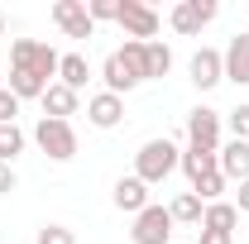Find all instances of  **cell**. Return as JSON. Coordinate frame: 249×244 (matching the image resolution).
<instances>
[{"label":"cell","instance_id":"cell-30","mask_svg":"<svg viewBox=\"0 0 249 244\" xmlns=\"http://www.w3.org/2000/svg\"><path fill=\"white\" fill-rule=\"evenodd\" d=\"M235 211L249 215V182H240V196H235Z\"/></svg>","mask_w":249,"mask_h":244},{"label":"cell","instance_id":"cell-13","mask_svg":"<svg viewBox=\"0 0 249 244\" xmlns=\"http://www.w3.org/2000/svg\"><path fill=\"white\" fill-rule=\"evenodd\" d=\"M110 201H115V211H129V215H139L144 206H154L149 187L139 182V177H120V182H115V192H110Z\"/></svg>","mask_w":249,"mask_h":244},{"label":"cell","instance_id":"cell-9","mask_svg":"<svg viewBox=\"0 0 249 244\" xmlns=\"http://www.w3.org/2000/svg\"><path fill=\"white\" fill-rule=\"evenodd\" d=\"M53 24H58L67 38H91L96 34L91 15H87V0H58V5H53Z\"/></svg>","mask_w":249,"mask_h":244},{"label":"cell","instance_id":"cell-31","mask_svg":"<svg viewBox=\"0 0 249 244\" xmlns=\"http://www.w3.org/2000/svg\"><path fill=\"white\" fill-rule=\"evenodd\" d=\"M0 34H5V15H0Z\"/></svg>","mask_w":249,"mask_h":244},{"label":"cell","instance_id":"cell-29","mask_svg":"<svg viewBox=\"0 0 249 244\" xmlns=\"http://www.w3.org/2000/svg\"><path fill=\"white\" fill-rule=\"evenodd\" d=\"M196 244H235V235H220V230H201Z\"/></svg>","mask_w":249,"mask_h":244},{"label":"cell","instance_id":"cell-22","mask_svg":"<svg viewBox=\"0 0 249 244\" xmlns=\"http://www.w3.org/2000/svg\"><path fill=\"white\" fill-rule=\"evenodd\" d=\"M168 72H173V48H168V43H149V82H154V77H168Z\"/></svg>","mask_w":249,"mask_h":244},{"label":"cell","instance_id":"cell-17","mask_svg":"<svg viewBox=\"0 0 249 244\" xmlns=\"http://www.w3.org/2000/svg\"><path fill=\"white\" fill-rule=\"evenodd\" d=\"M168 215H173V225H201L206 201H201L196 192H178V196H173V206H168Z\"/></svg>","mask_w":249,"mask_h":244},{"label":"cell","instance_id":"cell-18","mask_svg":"<svg viewBox=\"0 0 249 244\" xmlns=\"http://www.w3.org/2000/svg\"><path fill=\"white\" fill-rule=\"evenodd\" d=\"M115 58L124 62V72H129L134 82H149V43H134V38H124V48H115Z\"/></svg>","mask_w":249,"mask_h":244},{"label":"cell","instance_id":"cell-28","mask_svg":"<svg viewBox=\"0 0 249 244\" xmlns=\"http://www.w3.org/2000/svg\"><path fill=\"white\" fill-rule=\"evenodd\" d=\"M15 187H19V177H15V168H10V163H0V196H10Z\"/></svg>","mask_w":249,"mask_h":244},{"label":"cell","instance_id":"cell-16","mask_svg":"<svg viewBox=\"0 0 249 244\" xmlns=\"http://www.w3.org/2000/svg\"><path fill=\"white\" fill-rule=\"evenodd\" d=\"M77 101H82L77 91H67L62 82H53V87L43 91V115H48V120H67V115H77Z\"/></svg>","mask_w":249,"mask_h":244},{"label":"cell","instance_id":"cell-6","mask_svg":"<svg viewBox=\"0 0 249 244\" xmlns=\"http://www.w3.org/2000/svg\"><path fill=\"white\" fill-rule=\"evenodd\" d=\"M220 124H225V115L220 110H211V105H196V110H187V149H211L220 153Z\"/></svg>","mask_w":249,"mask_h":244},{"label":"cell","instance_id":"cell-21","mask_svg":"<svg viewBox=\"0 0 249 244\" xmlns=\"http://www.w3.org/2000/svg\"><path fill=\"white\" fill-rule=\"evenodd\" d=\"M24 144H29V134H24L19 124H0V163L15 168V158L24 153Z\"/></svg>","mask_w":249,"mask_h":244},{"label":"cell","instance_id":"cell-10","mask_svg":"<svg viewBox=\"0 0 249 244\" xmlns=\"http://www.w3.org/2000/svg\"><path fill=\"white\" fill-rule=\"evenodd\" d=\"M87 120H91L96 129H115V124L124 120V96H110V91H96L91 101H87Z\"/></svg>","mask_w":249,"mask_h":244},{"label":"cell","instance_id":"cell-27","mask_svg":"<svg viewBox=\"0 0 249 244\" xmlns=\"http://www.w3.org/2000/svg\"><path fill=\"white\" fill-rule=\"evenodd\" d=\"M15 115H19V96L10 87H0V124H15Z\"/></svg>","mask_w":249,"mask_h":244},{"label":"cell","instance_id":"cell-11","mask_svg":"<svg viewBox=\"0 0 249 244\" xmlns=\"http://www.w3.org/2000/svg\"><path fill=\"white\" fill-rule=\"evenodd\" d=\"M225 82H235V87H249V34H235L230 43H225Z\"/></svg>","mask_w":249,"mask_h":244},{"label":"cell","instance_id":"cell-5","mask_svg":"<svg viewBox=\"0 0 249 244\" xmlns=\"http://www.w3.org/2000/svg\"><path fill=\"white\" fill-rule=\"evenodd\" d=\"M220 15L216 0H178L173 5V15H168V24H173V34H182V38H192V34H201L211 19Z\"/></svg>","mask_w":249,"mask_h":244},{"label":"cell","instance_id":"cell-24","mask_svg":"<svg viewBox=\"0 0 249 244\" xmlns=\"http://www.w3.org/2000/svg\"><path fill=\"white\" fill-rule=\"evenodd\" d=\"M225 124H230L235 139H245V144H249V101H245V105H235V110L225 115Z\"/></svg>","mask_w":249,"mask_h":244},{"label":"cell","instance_id":"cell-1","mask_svg":"<svg viewBox=\"0 0 249 244\" xmlns=\"http://www.w3.org/2000/svg\"><path fill=\"white\" fill-rule=\"evenodd\" d=\"M62 53L38 43V38H15L10 43V91L19 101H43V91L58 82Z\"/></svg>","mask_w":249,"mask_h":244},{"label":"cell","instance_id":"cell-19","mask_svg":"<svg viewBox=\"0 0 249 244\" xmlns=\"http://www.w3.org/2000/svg\"><path fill=\"white\" fill-rule=\"evenodd\" d=\"M235 225H240V211H235V201H211V206H206V215H201V230L235 235Z\"/></svg>","mask_w":249,"mask_h":244},{"label":"cell","instance_id":"cell-25","mask_svg":"<svg viewBox=\"0 0 249 244\" xmlns=\"http://www.w3.org/2000/svg\"><path fill=\"white\" fill-rule=\"evenodd\" d=\"M87 15H91V24H106L120 15V0H87Z\"/></svg>","mask_w":249,"mask_h":244},{"label":"cell","instance_id":"cell-3","mask_svg":"<svg viewBox=\"0 0 249 244\" xmlns=\"http://www.w3.org/2000/svg\"><path fill=\"white\" fill-rule=\"evenodd\" d=\"M34 144H38V153H48L53 163H72L77 158V129H72V120H43L34 124Z\"/></svg>","mask_w":249,"mask_h":244},{"label":"cell","instance_id":"cell-8","mask_svg":"<svg viewBox=\"0 0 249 244\" xmlns=\"http://www.w3.org/2000/svg\"><path fill=\"white\" fill-rule=\"evenodd\" d=\"M187 77H192V87L196 91H211L225 82V58H220V48H196L192 62H187Z\"/></svg>","mask_w":249,"mask_h":244},{"label":"cell","instance_id":"cell-4","mask_svg":"<svg viewBox=\"0 0 249 244\" xmlns=\"http://www.w3.org/2000/svg\"><path fill=\"white\" fill-rule=\"evenodd\" d=\"M115 24H120L124 38H134V43H154V34H158V10H154V5H144V0H120Z\"/></svg>","mask_w":249,"mask_h":244},{"label":"cell","instance_id":"cell-23","mask_svg":"<svg viewBox=\"0 0 249 244\" xmlns=\"http://www.w3.org/2000/svg\"><path fill=\"white\" fill-rule=\"evenodd\" d=\"M192 192H196V196H201V201L211 206V201H220V192H225V177H220V173H206V177L192 187Z\"/></svg>","mask_w":249,"mask_h":244},{"label":"cell","instance_id":"cell-15","mask_svg":"<svg viewBox=\"0 0 249 244\" xmlns=\"http://www.w3.org/2000/svg\"><path fill=\"white\" fill-rule=\"evenodd\" d=\"M178 168L187 173V182L196 187L201 177H206V173H220V153H211V149H187Z\"/></svg>","mask_w":249,"mask_h":244},{"label":"cell","instance_id":"cell-14","mask_svg":"<svg viewBox=\"0 0 249 244\" xmlns=\"http://www.w3.org/2000/svg\"><path fill=\"white\" fill-rule=\"evenodd\" d=\"M58 82L67 87V91L82 96V87L91 82V62H87V53H62V62H58Z\"/></svg>","mask_w":249,"mask_h":244},{"label":"cell","instance_id":"cell-26","mask_svg":"<svg viewBox=\"0 0 249 244\" xmlns=\"http://www.w3.org/2000/svg\"><path fill=\"white\" fill-rule=\"evenodd\" d=\"M38 244H77V235H72L67 225H43V230H38Z\"/></svg>","mask_w":249,"mask_h":244},{"label":"cell","instance_id":"cell-7","mask_svg":"<svg viewBox=\"0 0 249 244\" xmlns=\"http://www.w3.org/2000/svg\"><path fill=\"white\" fill-rule=\"evenodd\" d=\"M129 240L134 244H173V215L168 206H144V211L134 215V230H129Z\"/></svg>","mask_w":249,"mask_h":244},{"label":"cell","instance_id":"cell-2","mask_svg":"<svg viewBox=\"0 0 249 244\" xmlns=\"http://www.w3.org/2000/svg\"><path fill=\"white\" fill-rule=\"evenodd\" d=\"M182 163V153H178V144L173 139H149L144 149L134 153V177L144 187H158V182H168L173 177V168Z\"/></svg>","mask_w":249,"mask_h":244},{"label":"cell","instance_id":"cell-20","mask_svg":"<svg viewBox=\"0 0 249 244\" xmlns=\"http://www.w3.org/2000/svg\"><path fill=\"white\" fill-rule=\"evenodd\" d=\"M101 82H106V91H110V96H124V91H134V87H139V82L124 72V62L115 58V53H110V58H106V67H101Z\"/></svg>","mask_w":249,"mask_h":244},{"label":"cell","instance_id":"cell-12","mask_svg":"<svg viewBox=\"0 0 249 244\" xmlns=\"http://www.w3.org/2000/svg\"><path fill=\"white\" fill-rule=\"evenodd\" d=\"M220 177L225 182H249V144L245 139L220 144Z\"/></svg>","mask_w":249,"mask_h":244}]
</instances>
